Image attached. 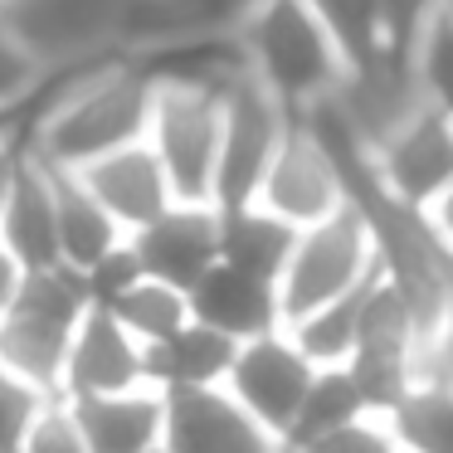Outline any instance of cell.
<instances>
[{"instance_id":"cell-1","label":"cell","mask_w":453,"mask_h":453,"mask_svg":"<svg viewBox=\"0 0 453 453\" xmlns=\"http://www.w3.org/2000/svg\"><path fill=\"white\" fill-rule=\"evenodd\" d=\"M157 83L147 54H83L64 79H44L35 93L40 108L20 147L54 171H88L93 161L147 142Z\"/></svg>"},{"instance_id":"cell-2","label":"cell","mask_w":453,"mask_h":453,"mask_svg":"<svg viewBox=\"0 0 453 453\" xmlns=\"http://www.w3.org/2000/svg\"><path fill=\"white\" fill-rule=\"evenodd\" d=\"M229 35L244 69L293 112L332 98L346 73V54L336 50L307 0H239V11L229 15Z\"/></svg>"},{"instance_id":"cell-3","label":"cell","mask_w":453,"mask_h":453,"mask_svg":"<svg viewBox=\"0 0 453 453\" xmlns=\"http://www.w3.org/2000/svg\"><path fill=\"white\" fill-rule=\"evenodd\" d=\"M88 307L93 297L79 268L54 264V268H40V273H25L11 317L0 322V365L25 375L30 385H40L44 395H59L73 332L88 317Z\"/></svg>"},{"instance_id":"cell-4","label":"cell","mask_w":453,"mask_h":453,"mask_svg":"<svg viewBox=\"0 0 453 453\" xmlns=\"http://www.w3.org/2000/svg\"><path fill=\"white\" fill-rule=\"evenodd\" d=\"M375 273H380V249H375V234L356 205H346L342 215L322 219L312 229H297L293 258L278 278L283 326L303 322L307 312L365 288Z\"/></svg>"},{"instance_id":"cell-5","label":"cell","mask_w":453,"mask_h":453,"mask_svg":"<svg viewBox=\"0 0 453 453\" xmlns=\"http://www.w3.org/2000/svg\"><path fill=\"white\" fill-rule=\"evenodd\" d=\"M297 112L278 93H268L249 69L229 73L225 83V142H219V180L215 205H249L273 166L278 147L288 142Z\"/></svg>"},{"instance_id":"cell-6","label":"cell","mask_w":453,"mask_h":453,"mask_svg":"<svg viewBox=\"0 0 453 453\" xmlns=\"http://www.w3.org/2000/svg\"><path fill=\"white\" fill-rule=\"evenodd\" d=\"M322 108L342 122V132L356 147L371 157L385 137L404 127L414 112L429 108L419 88V73H414L410 50H375L365 59L346 64L342 83L332 88V98H322Z\"/></svg>"},{"instance_id":"cell-7","label":"cell","mask_w":453,"mask_h":453,"mask_svg":"<svg viewBox=\"0 0 453 453\" xmlns=\"http://www.w3.org/2000/svg\"><path fill=\"white\" fill-rule=\"evenodd\" d=\"M254 205H264L268 215L288 219L293 229H312L322 219L342 215L351 205V186H346V166L332 157L322 137L307 127L303 118L293 122L288 142L278 147L273 166H268L264 186H258Z\"/></svg>"},{"instance_id":"cell-8","label":"cell","mask_w":453,"mask_h":453,"mask_svg":"<svg viewBox=\"0 0 453 453\" xmlns=\"http://www.w3.org/2000/svg\"><path fill=\"white\" fill-rule=\"evenodd\" d=\"M312 375H317V365L297 351V342L283 326V332L254 336V342L239 346L225 390L283 443L288 429H293V419H297V410H303V395H307V385H312Z\"/></svg>"},{"instance_id":"cell-9","label":"cell","mask_w":453,"mask_h":453,"mask_svg":"<svg viewBox=\"0 0 453 453\" xmlns=\"http://www.w3.org/2000/svg\"><path fill=\"white\" fill-rule=\"evenodd\" d=\"M371 176L390 200L410 210H429L453 186V118L424 108L395 137L371 151Z\"/></svg>"},{"instance_id":"cell-10","label":"cell","mask_w":453,"mask_h":453,"mask_svg":"<svg viewBox=\"0 0 453 453\" xmlns=\"http://www.w3.org/2000/svg\"><path fill=\"white\" fill-rule=\"evenodd\" d=\"M166 453H288L225 385L166 395Z\"/></svg>"},{"instance_id":"cell-11","label":"cell","mask_w":453,"mask_h":453,"mask_svg":"<svg viewBox=\"0 0 453 453\" xmlns=\"http://www.w3.org/2000/svg\"><path fill=\"white\" fill-rule=\"evenodd\" d=\"M147 380V346L108 312V307H88L69 346V365H64V400H93V395H122L142 390Z\"/></svg>"},{"instance_id":"cell-12","label":"cell","mask_w":453,"mask_h":453,"mask_svg":"<svg viewBox=\"0 0 453 453\" xmlns=\"http://www.w3.org/2000/svg\"><path fill=\"white\" fill-rule=\"evenodd\" d=\"M132 249H137L147 278H161V283L190 293L219 264V205L176 200L157 225L132 234Z\"/></svg>"},{"instance_id":"cell-13","label":"cell","mask_w":453,"mask_h":453,"mask_svg":"<svg viewBox=\"0 0 453 453\" xmlns=\"http://www.w3.org/2000/svg\"><path fill=\"white\" fill-rule=\"evenodd\" d=\"M79 176L88 180V190L103 200V210L118 219L127 239L142 234L147 225H157V219L176 205V190H171L166 166L157 161V151H151L147 142L93 161V166L79 171Z\"/></svg>"},{"instance_id":"cell-14","label":"cell","mask_w":453,"mask_h":453,"mask_svg":"<svg viewBox=\"0 0 453 453\" xmlns=\"http://www.w3.org/2000/svg\"><path fill=\"white\" fill-rule=\"evenodd\" d=\"M0 244L15 254L25 273L64 264L59 254V196H54V171L40 157L20 151L11 196H5V215H0Z\"/></svg>"},{"instance_id":"cell-15","label":"cell","mask_w":453,"mask_h":453,"mask_svg":"<svg viewBox=\"0 0 453 453\" xmlns=\"http://www.w3.org/2000/svg\"><path fill=\"white\" fill-rule=\"evenodd\" d=\"M190 317L215 332H225L229 342H254V336L283 332V307H278V288L264 278L244 273V268L215 264L196 288H190Z\"/></svg>"},{"instance_id":"cell-16","label":"cell","mask_w":453,"mask_h":453,"mask_svg":"<svg viewBox=\"0 0 453 453\" xmlns=\"http://www.w3.org/2000/svg\"><path fill=\"white\" fill-rule=\"evenodd\" d=\"M88 453H161L166 449V390L142 385L122 395L69 400Z\"/></svg>"},{"instance_id":"cell-17","label":"cell","mask_w":453,"mask_h":453,"mask_svg":"<svg viewBox=\"0 0 453 453\" xmlns=\"http://www.w3.org/2000/svg\"><path fill=\"white\" fill-rule=\"evenodd\" d=\"M239 356V342L205 322H186L171 342L147 351V380L157 390H215L229 380V365Z\"/></svg>"},{"instance_id":"cell-18","label":"cell","mask_w":453,"mask_h":453,"mask_svg":"<svg viewBox=\"0 0 453 453\" xmlns=\"http://www.w3.org/2000/svg\"><path fill=\"white\" fill-rule=\"evenodd\" d=\"M293 244H297V229L288 219L268 215L254 200L219 210V264L244 268V273H254V278L278 288L288 258H293Z\"/></svg>"},{"instance_id":"cell-19","label":"cell","mask_w":453,"mask_h":453,"mask_svg":"<svg viewBox=\"0 0 453 453\" xmlns=\"http://www.w3.org/2000/svg\"><path fill=\"white\" fill-rule=\"evenodd\" d=\"M54 196H59V254L69 268L88 273L118 244H127L122 225L103 210V200L88 190V180L79 171H54Z\"/></svg>"},{"instance_id":"cell-20","label":"cell","mask_w":453,"mask_h":453,"mask_svg":"<svg viewBox=\"0 0 453 453\" xmlns=\"http://www.w3.org/2000/svg\"><path fill=\"white\" fill-rule=\"evenodd\" d=\"M361 414H371V404H365L361 385L351 380V371H346V365H317V375H312V385H307L303 410H297L283 449L303 453V449H312L317 439H326V434L356 424Z\"/></svg>"},{"instance_id":"cell-21","label":"cell","mask_w":453,"mask_h":453,"mask_svg":"<svg viewBox=\"0 0 453 453\" xmlns=\"http://www.w3.org/2000/svg\"><path fill=\"white\" fill-rule=\"evenodd\" d=\"M404 453H453V375H424L390 414Z\"/></svg>"},{"instance_id":"cell-22","label":"cell","mask_w":453,"mask_h":453,"mask_svg":"<svg viewBox=\"0 0 453 453\" xmlns=\"http://www.w3.org/2000/svg\"><path fill=\"white\" fill-rule=\"evenodd\" d=\"M375 283V278H371ZM365 283V288H371ZM365 288L336 297V303L307 312L303 322L288 326V336L297 342V351L307 356L312 365H346L356 351V336H361V307H365Z\"/></svg>"},{"instance_id":"cell-23","label":"cell","mask_w":453,"mask_h":453,"mask_svg":"<svg viewBox=\"0 0 453 453\" xmlns=\"http://www.w3.org/2000/svg\"><path fill=\"white\" fill-rule=\"evenodd\" d=\"M108 312L118 317V322L127 326L147 351H151V346H161V342H171L186 322H196V317H190V293L161 283V278H142V283L127 288Z\"/></svg>"},{"instance_id":"cell-24","label":"cell","mask_w":453,"mask_h":453,"mask_svg":"<svg viewBox=\"0 0 453 453\" xmlns=\"http://www.w3.org/2000/svg\"><path fill=\"white\" fill-rule=\"evenodd\" d=\"M410 59H414V73H419L429 108L453 118V0L419 30V40L410 44Z\"/></svg>"},{"instance_id":"cell-25","label":"cell","mask_w":453,"mask_h":453,"mask_svg":"<svg viewBox=\"0 0 453 453\" xmlns=\"http://www.w3.org/2000/svg\"><path fill=\"white\" fill-rule=\"evenodd\" d=\"M50 79V64L35 54V44L11 25V15L0 11V118H11L15 108L35 103V93Z\"/></svg>"},{"instance_id":"cell-26","label":"cell","mask_w":453,"mask_h":453,"mask_svg":"<svg viewBox=\"0 0 453 453\" xmlns=\"http://www.w3.org/2000/svg\"><path fill=\"white\" fill-rule=\"evenodd\" d=\"M50 400H59V395H44L40 385H30L25 375H15V371L0 365V453H20L25 449L35 419L50 410Z\"/></svg>"},{"instance_id":"cell-27","label":"cell","mask_w":453,"mask_h":453,"mask_svg":"<svg viewBox=\"0 0 453 453\" xmlns=\"http://www.w3.org/2000/svg\"><path fill=\"white\" fill-rule=\"evenodd\" d=\"M142 278H147V268H142L137 249H132V239H127V244H118L103 264H93L88 273H83V283H88L93 307H112L127 288H137Z\"/></svg>"},{"instance_id":"cell-28","label":"cell","mask_w":453,"mask_h":453,"mask_svg":"<svg viewBox=\"0 0 453 453\" xmlns=\"http://www.w3.org/2000/svg\"><path fill=\"white\" fill-rule=\"evenodd\" d=\"M303 453H404V443L395 439V429H390L385 414H361L356 424L317 439L312 449H303Z\"/></svg>"},{"instance_id":"cell-29","label":"cell","mask_w":453,"mask_h":453,"mask_svg":"<svg viewBox=\"0 0 453 453\" xmlns=\"http://www.w3.org/2000/svg\"><path fill=\"white\" fill-rule=\"evenodd\" d=\"M20 453H88V439L79 429V414L69 400H50V410L35 419L30 439Z\"/></svg>"},{"instance_id":"cell-30","label":"cell","mask_w":453,"mask_h":453,"mask_svg":"<svg viewBox=\"0 0 453 453\" xmlns=\"http://www.w3.org/2000/svg\"><path fill=\"white\" fill-rule=\"evenodd\" d=\"M424 219H429V229H434V239H439V249L453 258V186L443 190V196L434 200L429 210H424Z\"/></svg>"},{"instance_id":"cell-31","label":"cell","mask_w":453,"mask_h":453,"mask_svg":"<svg viewBox=\"0 0 453 453\" xmlns=\"http://www.w3.org/2000/svg\"><path fill=\"white\" fill-rule=\"evenodd\" d=\"M20 283H25V268L15 264V254L5 244H0V322L11 317L15 297H20Z\"/></svg>"},{"instance_id":"cell-32","label":"cell","mask_w":453,"mask_h":453,"mask_svg":"<svg viewBox=\"0 0 453 453\" xmlns=\"http://www.w3.org/2000/svg\"><path fill=\"white\" fill-rule=\"evenodd\" d=\"M20 142H5L0 137V215H5V196H11V180H15V166H20Z\"/></svg>"},{"instance_id":"cell-33","label":"cell","mask_w":453,"mask_h":453,"mask_svg":"<svg viewBox=\"0 0 453 453\" xmlns=\"http://www.w3.org/2000/svg\"><path fill=\"white\" fill-rule=\"evenodd\" d=\"M443 342L453 346V303H449V317H443Z\"/></svg>"},{"instance_id":"cell-34","label":"cell","mask_w":453,"mask_h":453,"mask_svg":"<svg viewBox=\"0 0 453 453\" xmlns=\"http://www.w3.org/2000/svg\"><path fill=\"white\" fill-rule=\"evenodd\" d=\"M161 453H166V449H161Z\"/></svg>"}]
</instances>
